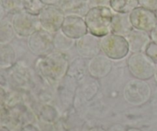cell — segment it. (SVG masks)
<instances>
[{"label":"cell","instance_id":"obj_1","mask_svg":"<svg viewBox=\"0 0 157 131\" xmlns=\"http://www.w3.org/2000/svg\"><path fill=\"white\" fill-rule=\"evenodd\" d=\"M69 64L67 55L55 50L45 56L38 58L35 70L44 82L49 85H56L67 76Z\"/></svg>","mask_w":157,"mask_h":131},{"label":"cell","instance_id":"obj_2","mask_svg":"<svg viewBox=\"0 0 157 131\" xmlns=\"http://www.w3.org/2000/svg\"><path fill=\"white\" fill-rule=\"evenodd\" d=\"M113 15L112 9L107 6L90 8L84 17L89 33L98 38L110 33Z\"/></svg>","mask_w":157,"mask_h":131},{"label":"cell","instance_id":"obj_3","mask_svg":"<svg viewBox=\"0 0 157 131\" xmlns=\"http://www.w3.org/2000/svg\"><path fill=\"white\" fill-rule=\"evenodd\" d=\"M5 71L8 87L10 89L24 92L33 87V72L23 61H17Z\"/></svg>","mask_w":157,"mask_h":131},{"label":"cell","instance_id":"obj_4","mask_svg":"<svg viewBox=\"0 0 157 131\" xmlns=\"http://www.w3.org/2000/svg\"><path fill=\"white\" fill-rule=\"evenodd\" d=\"M101 50L110 59H124L130 53L129 44L125 37L109 33L100 38Z\"/></svg>","mask_w":157,"mask_h":131},{"label":"cell","instance_id":"obj_5","mask_svg":"<svg viewBox=\"0 0 157 131\" xmlns=\"http://www.w3.org/2000/svg\"><path fill=\"white\" fill-rule=\"evenodd\" d=\"M152 89L147 81L131 80L126 84L124 88V98L128 104L133 106H141L150 101Z\"/></svg>","mask_w":157,"mask_h":131},{"label":"cell","instance_id":"obj_6","mask_svg":"<svg viewBox=\"0 0 157 131\" xmlns=\"http://www.w3.org/2000/svg\"><path fill=\"white\" fill-rule=\"evenodd\" d=\"M127 67L136 79L148 81L154 76L156 65L144 52L131 53L127 59Z\"/></svg>","mask_w":157,"mask_h":131},{"label":"cell","instance_id":"obj_7","mask_svg":"<svg viewBox=\"0 0 157 131\" xmlns=\"http://www.w3.org/2000/svg\"><path fill=\"white\" fill-rule=\"evenodd\" d=\"M27 47L35 56L43 57L55 51L54 34L40 29L27 38Z\"/></svg>","mask_w":157,"mask_h":131},{"label":"cell","instance_id":"obj_8","mask_svg":"<svg viewBox=\"0 0 157 131\" xmlns=\"http://www.w3.org/2000/svg\"><path fill=\"white\" fill-rule=\"evenodd\" d=\"M11 21L15 35L20 38H29L41 29L38 15H32L25 10L11 15Z\"/></svg>","mask_w":157,"mask_h":131},{"label":"cell","instance_id":"obj_9","mask_svg":"<svg viewBox=\"0 0 157 131\" xmlns=\"http://www.w3.org/2000/svg\"><path fill=\"white\" fill-rule=\"evenodd\" d=\"M38 16L41 29L52 34L61 30L65 18L64 12L56 6H44Z\"/></svg>","mask_w":157,"mask_h":131},{"label":"cell","instance_id":"obj_10","mask_svg":"<svg viewBox=\"0 0 157 131\" xmlns=\"http://www.w3.org/2000/svg\"><path fill=\"white\" fill-rule=\"evenodd\" d=\"M130 20L133 29L150 33L157 24V18L154 11L138 6L130 13Z\"/></svg>","mask_w":157,"mask_h":131},{"label":"cell","instance_id":"obj_11","mask_svg":"<svg viewBox=\"0 0 157 131\" xmlns=\"http://www.w3.org/2000/svg\"><path fill=\"white\" fill-rule=\"evenodd\" d=\"M75 47L79 56L84 59H90L101 52L100 38L89 32L76 40Z\"/></svg>","mask_w":157,"mask_h":131},{"label":"cell","instance_id":"obj_12","mask_svg":"<svg viewBox=\"0 0 157 131\" xmlns=\"http://www.w3.org/2000/svg\"><path fill=\"white\" fill-rule=\"evenodd\" d=\"M113 69L112 60L104 54L90 58L87 63V73L94 79H101L110 75Z\"/></svg>","mask_w":157,"mask_h":131},{"label":"cell","instance_id":"obj_13","mask_svg":"<svg viewBox=\"0 0 157 131\" xmlns=\"http://www.w3.org/2000/svg\"><path fill=\"white\" fill-rule=\"evenodd\" d=\"M61 31L67 37L77 40L88 32L87 25L83 17L66 15Z\"/></svg>","mask_w":157,"mask_h":131},{"label":"cell","instance_id":"obj_14","mask_svg":"<svg viewBox=\"0 0 157 131\" xmlns=\"http://www.w3.org/2000/svg\"><path fill=\"white\" fill-rule=\"evenodd\" d=\"M131 53L144 52L147 44L151 41L150 33L133 29L126 37Z\"/></svg>","mask_w":157,"mask_h":131},{"label":"cell","instance_id":"obj_15","mask_svg":"<svg viewBox=\"0 0 157 131\" xmlns=\"http://www.w3.org/2000/svg\"><path fill=\"white\" fill-rule=\"evenodd\" d=\"M66 15H76L84 18L90 9L87 0H61L58 5Z\"/></svg>","mask_w":157,"mask_h":131},{"label":"cell","instance_id":"obj_16","mask_svg":"<svg viewBox=\"0 0 157 131\" xmlns=\"http://www.w3.org/2000/svg\"><path fill=\"white\" fill-rule=\"evenodd\" d=\"M133 29L130 20L129 13H117L113 12L111 21L110 33L121 36L127 37Z\"/></svg>","mask_w":157,"mask_h":131},{"label":"cell","instance_id":"obj_17","mask_svg":"<svg viewBox=\"0 0 157 131\" xmlns=\"http://www.w3.org/2000/svg\"><path fill=\"white\" fill-rule=\"evenodd\" d=\"M17 62V53L11 44L0 43V69L8 70Z\"/></svg>","mask_w":157,"mask_h":131},{"label":"cell","instance_id":"obj_18","mask_svg":"<svg viewBox=\"0 0 157 131\" xmlns=\"http://www.w3.org/2000/svg\"><path fill=\"white\" fill-rule=\"evenodd\" d=\"M87 72V64L84 58L81 57L75 58L69 64L67 76L74 81H81L84 78Z\"/></svg>","mask_w":157,"mask_h":131},{"label":"cell","instance_id":"obj_19","mask_svg":"<svg viewBox=\"0 0 157 131\" xmlns=\"http://www.w3.org/2000/svg\"><path fill=\"white\" fill-rule=\"evenodd\" d=\"M15 36L16 35L11 21V15H8L0 21V43L11 44Z\"/></svg>","mask_w":157,"mask_h":131},{"label":"cell","instance_id":"obj_20","mask_svg":"<svg viewBox=\"0 0 157 131\" xmlns=\"http://www.w3.org/2000/svg\"><path fill=\"white\" fill-rule=\"evenodd\" d=\"M140 6L139 0H110V8L117 13H130Z\"/></svg>","mask_w":157,"mask_h":131},{"label":"cell","instance_id":"obj_21","mask_svg":"<svg viewBox=\"0 0 157 131\" xmlns=\"http://www.w3.org/2000/svg\"><path fill=\"white\" fill-rule=\"evenodd\" d=\"M75 43L76 40L67 37L61 30L54 34V45L55 51L61 52H67L75 46Z\"/></svg>","mask_w":157,"mask_h":131},{"label":"cell","instance_id":"obj_22","mask_svg":"<svg viewBox=\"0 0 157 131\" xmlns=\"http://www.w3.org/2000/svg\"><path fill=\"white\" fill-rule=\"evenodd\" d=\"M0 2L9 15L24 10L23 0H0Z\"/></svg>","mask_w":157,"mask_h":131},{"label":"cell","instance_id":"obj_23","mask_svg":"<svg viewBox=\"0 0 157 131\" xmlns=\"http://www.w3.org/2000/svg\"><path fill=\"white\" fill-rule=\"evenodd\" d=\"M24 10L32 15H38L44 5L41 0H23Z\"/></svg>","mask_w":157,"mask_h":131},{"label":"cell","instance_id":"obj_24","mask_svg":"<svg viewBox=\"0 0 157 131\" xmlns=\"http://www.w3.org/2000/svg\"><path fill=\"white\" fill-rule=\"evenodd\" d=\"M144 54L150 58L152 62L157 65V43L151 41L146 47Z\"/></svg>","mask_w":157,"mask_h":131},{"label":"cell","instance_id":"obj_25","mask_svg":"<svg viewBox=\"0 0 157 131\" xmlns=\"http://www.w3.org/2000/svg\"><path fill=\"white\" fill-rule=\"evenodd\" d=\"M140 6L156 11L157 9V0H139Z\"/></svg>","mask_w":157,"mask_h":131},{"label":"cell","instance_id":"obj_26","mask_svg":"<svg viewBox=\"0 0 157 131\" xmlns=\"http://www.w3.org/2000/svg\"><path fill=\"white\" fill-rule=\"evenodd\" d=\"M8 91L6 87L0 84V111L6 107Z\"/></svg>","mask_w":157,"mask_h":131},{"label":"cell","instance_id":"obj_27","mask_svg":"<svg viewBox=\"0 0 157 131\" xmlns=\"http://www.w3.org/2000/svg\"><path fill=\"white\" fill-rule=\"evenodd\" d=\"M110 0H87L89 7H98V6H107L110 7Z\"/></svg>","mask_w":157,"mask_h":131},{"label":"cell","instance_id":"obj_28","mask_svg":"<svg viewBox=\"0 0 157 131\" xmlns=\"http://www.w3.org/2000/svg\"><path fill=\"white\" fill-rule=\"evenodd\" d=\"M19 131H39V130L35 126H34L33 124H27L23 125L20 128Z\"/></svg>","mask_w":157,"mask_h":131},{"label":"cell","instance_id":"obj_29","mask_svg":"<svg viewBox=\"0 0 157 131\" xmlns=\"http://www.w3.org/2000/svg\"><path fill=\"white\" fill-rule=\"evenodd\" d=\"M0 84L6 87V86H8L7 80H6V71H5V70H2V69H0Z\"/></svg>","mask_w":157,"mask_h":131},{"label":"cell","instance_id":"obj_30","mask_svg":"<svg viewBox=\"0 0 157 131\" xmlns=\"http://www.w3.org/2000/svg\"><path fill=\"white\" fill-rule=\"evenodd\" d=\"M44 6H56L59 4L61 0H41Z\"/></svg>","mask_w":157,"mask_h":131},{"label":"cell","instance_id":"obj_31","mask_svg":"<svg viewBox=\"0 0 157 131\" xmlns=\"http://www.w3.org/2000/svg\"><path fill=\"white\" fill-rule=\"evenodd\" d=\"M150 38H151V41L157 43V24L154 27V29L150 32Z\"/></svg>","mask_w":157,"mask_h":131},{"label":"cell","instance_id":"obj_32","mask_svg":"<svg viewBox=\"0 0 157 131\" xmlns=\"http://www.w3.org/2000/svg\"><path fill=\"white\" fill-rule=\"evenodd\" d=\"M7 15H8L7 12H6V11L5 10L4 7L2 6V3L0 2V21L2 19H4V18H6Z\"/></svg>","mask_w":157,"mask_h":131},{"label":"cell","instance_id":"obj_33","mask_svg":"<svg viewBox=\"0 0 157 131\" xmlns=\"http://www.w3.org/2000/svg\"><path fill=\"white\" fill-rule=\"evenodd\" d=\"M0 131H12V130H11L9 127H6V126L0 124Z\"/></svg>","mask_w":157,"mask_h":131},{"label":"cell","instance_id":"obj_34","mask_svg":"<svg viewBox=\"0 0 157 131\" xmlns=\"http://www.w3.org/2000/svg\"><path fill=\"white\" fill-rule=\"evenodd\" d=\"M89 131H106V130H104V129H102V128H100V127H96V128H93Z\"/></svg>","mask_w":157,"mask_h":131},{"label":"cell","instance_id":"obj_35","mask_svg":"<svg viewBox=\"0 0 157 131\" xmlns=\"http://www.w3.org/2000/svg\"><path fill=\"white\" fill-rule=\"evenodd\" d=\"M153 78H154L155 81H156V82L157 83V65L156 66V69H155L154 76H153Z\"/></svg>","mask_w":157,"mask_h":131},{"label":"cell","instance_id":"obj_36","mask_svg":"<svg viewBox=\"0 0 157 131\" xmlns=\"http://www.w3.org/2000/svg\"><path fill=\"white\" fill-rule=\"evenodd\" d=\"M127 131H142V130H139V129H136V128H130V129H129V130H127Z\"/></svg>","mask_w":157,"mask_h":131},{"label":"cell","instance_id":"obj_37","mask_svg":"<svg viewBox=\"0 0 157 131\" xmlns=\"http://www.w3.org/2000/svg\"><path fill=\"white\" fill-rule=\"evenodd\" d=\"M154 12H155V14H156V18H157V9H156V11H154Z\"/></svg>","mask_w":157,"mask_h":131}]
</instances>
